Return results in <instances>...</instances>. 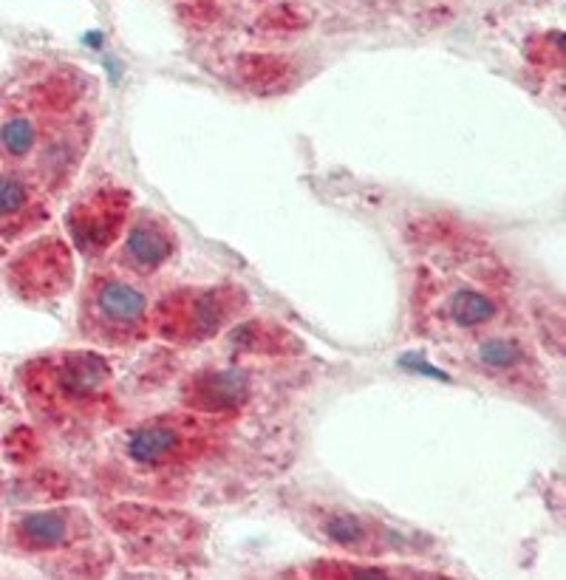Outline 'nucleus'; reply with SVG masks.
I'll list each match as a JSON object with an SVG mask.
<instances>
[{"instance_id": "obj_8", "label": "nucleus", "mask_w": 566, "mask_h": 580, "mask_svg": "<svg viewBox=\"0 0 566 580\" xmlns=\"http://www.w3.org/2000/svg\"><path fill=\"white\" fill-rule=\"evenodd\" d=\"M29 201L26 184L17 176H0V218L17 216Z\"/></svg>"}, {"instance_id": "obj_9", "label": "nucleus", "mask_w": 566, "mask_h": 580, "mask_svg": "<svg viewBox=\"0 0 566 580\" xmlns=\"http://www.w3.org/2000/svg\"><path fill=\"white\" fill-rule=\"evenodd\" d=\"M326 535L337 541V544H343V547H351V544H357V541H363V524L357 521V518H351V515H334L329 518V524H326Z\"/></svg>"}, {"instance_id": "obj_3", "label": "nucleus", "mask_w": 566, "mask_h": 580, "mask_svg": "<svg viewBox=\"0 0 566 580\" xmlns=\"http://www.w3.org/2000/svg\"><path fill=\"white\" fill-rule=\"evenodd\" d=\"M170 255V238L165 230L153 224H136L125 238V258L139 272H150L162 266Z\"/></svg>"}, {"instance_id": "obj_1", "label": "nucleus", "mask_w": 566, "mask_h": 580, "mask_svg": "<svg viewBox=\"0 0 566 580\" xmlns=\"http://www.w3.org/2000/svg\"><path fill=\"white\" fill-rule=\"evenodd\" d=\"M91 317L108 334L136 332L148 317V300L145 295L119 278H102L91 295Z\"/></svg>"}, {"instance_id": "obj_6", "label": "nucleus", "mask_w": 566, "mask_h": 580, "mask_svg": "<svg viewBox=\"0 0 566 580\" xmlns=\"http://www.w3.org/2000/svg\"><path fill=\"white\" fill-rule=\"evenodd\" d=\"M476 360L490 368V371H510V368H518V365L527 363V351L518 340H510V337H490V340H482L479 348H476Z\"/></svg>"}, {"instance_id": "obj_7", "label": "nucleus", "mask_w": 566, "mask_h": 580, "mask_svg": "<svg viewBox=\"0 0 566 580\" xmlns=\"http://www.w3.org/2000/svg\"><path fill=\"white\" fill-rule=\"evenodd\" d=\"M37 145V128L26 116H12L0 125V150L9 159H26Z\"/></svg>"}, {"instance_id": "obj_4", "label": "nucleus", "mask_w": 566, "mask_h": 580, "mask_svg": "<svg viewBox=\"0 0 566 580\" xmlns=\"http://www.w3.org/2000/svg\"><path fill=\"white\" fill-rule=\"evenodd\" d=\"M448 315L456 326L476 329V326H484L499 315V306L482 289H459L456 295H450Z\"/></svg>"}, {"instance_id": "obj_5", "label": "nucleus", "mask_w": 566, "mask_h": 580, "mask_svg": "<svg viewBox=\"0 0 566 580\" xmlns=\"http://www.w3.org/2000/svg\"><path fill=\"white\" fill-rule=\"evenodd\" d=\"M20 535L34 547H57L66 544L68 521L60 513H34L20 521Z\"/></svg>"}, {"instance_id": "obj_2", "label": "nucleus", "mask_w": 566, "mask_h": 580, "mask_svg": "<svg viewBox=\"0 0 566 580\" xmlns=\"http://www.w3.org/2000/svg\"><path fill=\"white\" fill-rule=\"evenodd\" d=\"M182 448V431L176 425H145L128 439V453L134 462L159 464Z\"/></svg>"}]
</instances>
